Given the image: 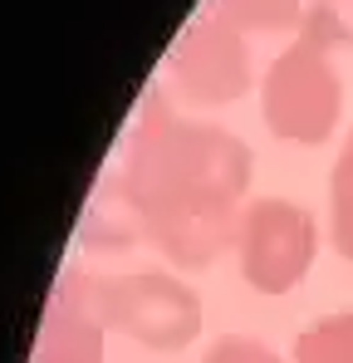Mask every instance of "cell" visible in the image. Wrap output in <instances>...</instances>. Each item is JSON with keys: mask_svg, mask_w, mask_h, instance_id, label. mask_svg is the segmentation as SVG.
<instances>
[{"mask_svg": "<svg viewBox=\"0 0 353 363\" xmlns=\"http://www.w3.org/2000/svg\"><path fill=\"white\" fill-rule=\"evenodd\" d=\"M147 241L181 270H206L235 245L240 196L250 186V147L211 123L147 113L133 128L128 167L118 172Z\"/></svg>", "mask_w": 353, "mask_h": 363, "instance_id": "cell-1", "label": "cell"}, {"mask_svg": "<svg viewBox=\"0 0 353 363\" xmlns=\"http://www.w3.org/2000/svg\"><path fill=\"white\" fill-rule=\"evenodd\" d=\"M329 45L334 40L324 30L304 25V35L270 64L260 108H265V123H270L275 138L299 143V147H319L339 128L344 84H339V69L329 60Z\"/></svg>", "mask_w": 353, "mask_h": 363, "instance_id": "cell-2", "label": "cell"}, {"mask_svg": "<svg viewBox=\"0 0 353 363\" xmlns=\"http://www.w3.org/2000/svg\"><path fill=\"white\" fill-rule=\"evenodd\" d=\"M94 314L103 329H118L147 349H186L201 334V300L172 275L142 270V275H118L94 280Z\"/></svg>", "mask_w": 353, "mask_h": 363, "instance_id": "cell-3", "label": "cell"}, {"mask_svg": "<svg viewBox=\"0 0 353 363\" xmlns=\"http://www.w3.org/2000/svg\"><path fill=\"white\" fill-rule=\"evenodd\" d=\"M314 245H319V226L299 201L260 196L240 211L235 255H240L245 285L260 295H290L314 260Z\"/></svg>", "mask_w": 353, "mask_h": 363, "instance_id": "cell-4", "label": "cell"}, {"mask_svg": "<svg viewBox=\"0 0 353 363\" xmlns=\"http://www.w3.org/2000/svg\"><path fill=\"white\" fill-rule=\"evenodd\" d=\"M176 94L191 104H231L250 89V55L245 40L221 10H206L201 20L186 25V35L176 40L172 60H167Z\"/></svg>", "mask_w": 353, "mask_h": 363, "instance_id": "cell-5", "label": "cell"}, {"mask_svg": "<svg viewBox=\"0 0 353 363\" xmlns=\"http://www.w3.org/2000/svg\"><path fill=\"white\" fill-rule=\"evenodd\" d=\"M35 363H103V319L94 314V280L69 275L40 329Z\"/></svg>", "mask_w": 353, "mask_h": 363, "instance_id": "cell-6", "label": "cell"}, {"mask_svg": "<svg viewBox=\"0 0 353 363\" xmlns=\"http://www.w3.org/2000/svg\"><path fill=\"white\" fill-rule=\"evenodd\" d=\"M94 245H103V250H123V245H133L138 236H147L142 231V216H138V206H133V196H128V186L123 177H108L99 186V196L89 201V226H84Z\"/></svg>", "mask_w": 353, "mask_h": 363, "instance_id": "cell-7", "label": "cell"}, {"mask_svg": "<svg viewBox=\"0 0 353 363\" xmlns=\"http://www.w3.org/2000/svg\"><path fill=\"white\" fill-rule=\"evenodd\" d=\"M294 363H353V309L314 319L294 339Z\"/></svg>", "mask_w": 353, "mask_h": 363, "instance_id": "cell-8", "label": "cell"}, {"mask_svg": "<svg viewBox=\"0 0 353 363\" xmlns=\"http://www.w3.org/2000/svg\"><path fill=\"white\" fill-rule=\"evenodd\" d=\"M329 241L344 260H353V128L329 172Z\"/></svg>", "mask_w": 353, "mask_h": 363, "instance_id": "cell-9", "label": "cell"}, {"mask_svg": "<svg viewBox=\"0 0 353 363\" xmlns=\"http://www.w3.org/2000/svg\"><path fill=\"white\" fill-rule=\"evenodd\" d=\"M216 10L235 30H255V35H280L299 25V0H216Z\"/></svg>", "mask_w": 353, "mask_h": 363, "instance_id": "cell-10", "label": "cell"}, {"mask_svg": "<svg viewBox=\"0 0 353 363\" xmlns=\"http://www.w3.org/2000/svg\"><path fill=\"white\" fill-rule=\"evenodd\" d=\"M201 363H285L275 349H265L260 339H245V334H221Z\"/></svg>", "mask_w": 353, "mask_h": 363, "instance_id": "cell-11", "label": "cell"}, {"mask_svg": "<svg viewBox=\"0 0 353 363\" xmlns=\"http://www.w3.org/2000/svg\"><path fill=\"white\" fill-rule=\"evenodd\" d=\"M314 30H324L334 45H353V0H319V10L309 15Z\"/></svg>", "mask_w": 353, "mask_h": 363, "instance_id": "cell-12", "label": "cell"}]
</instances>
